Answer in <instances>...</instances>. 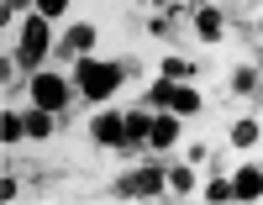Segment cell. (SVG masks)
Instances as JSON below:
<instances>
[{"label":"cell","mask_w":263,"mask_h":205,"mask_svg":"<svg viewBox=\"0 0 263 205\" xmlns=\"http://www.w3.org/2000/svg\"><path fill=\"white\" fill-rule=\"evenodd\" d=\"M116 84H121V68H116V63H95V58L79 63V89H84L90 100H105Z\"/></svg>","instance_id":"1"},{"label":"cell","mask_w":263,"mask_h":205,"mask_svg":"<svg viewBox=\"0 0 263 205\" xmlns=\"http://www.w3.org/2000/svg\"><path fill=\"white\" fill-rule=\"evenodd\" d=\"M16 58H21V63H42V58H48V16H32L27 27H21Z\"/></svg>","instance_id":"2"},{"label":"cell","mask_w":263,"mask_h":205,"mask_svg":"<svg viewBox=\"0 0 263 205\" xmlns=\"http://www.w3.org/2000/svg\"><path fill=\"white\" fill-rule=\"evenodd\" d=\"M32 100L42 110H63V105H69V84H63L58 74H37L32 79Z\"/></svg>","instance_id":"3"},{"label":"cell","mask_w":263,"mask_h":205,"mask_svg":"<svg viewBox=\"0 0 263 205\" xmlns=\"http://www.w3.org/2000/svg\"><path fill=\"white\" fill-rule=\"evenodd\" d=\"M90 132H95V142L121 147V142H126V116H111V110H105V116H95V121H90Z\"/></svg>","instance_id":"4"},{"label":"cell","mask_w":263,"mask_h":205,"mask_svg":"<svg viewBox=\"0 0 263 205\" xmlns=\"http://www.w3.org/2000/svg\"><path fill=\"white\" fill-rule=\"evenodd\" d=\"M232 200H263V169H237V179H232Z\"/></svg>","instance_id":"5"},{"label":"cell","mask_w":263,"mask_h":205,"mask_svg":"<svg viewBox=\"0 0 263 205\" xmlns=\"http://www.w3.org/2000/svg\"><path fill=\"white\" fill-rule=\"evenodd\" d=\"M163 179H168V174H158V169H137L132 179H121V195H158Z\"/></svg>","instance_id":"6"},{"label":"cell","mask_w":263,"mask_h":205,"mask_svg":"<svg viewBox=\"0 0 263 205\" xmlns=\"http://www.w3.org/2000/svg\"><path fill=\"white\" fill-rule=\"evenodd\" d=\"M147 142H153V147H174V142H179V116H174V110H168V116H153Z\"/></svg>","instance_id":"7"},{"label":"cell","mask_w":263,"mask_h":205,"mask_svg":"<svg viewBox=\"0 0 263 205\" xmlns=\"http://www.w3.org/2000/svg\"><path fill=\"white\" fill-rule=\"evenodd\" d=\"M195 32H200L205 42H216V37H221V11H216V6H205L200 16H195Z\"/></svg>","instance_id":"8"},{"label":"cell","mask_w":263,"mask_h":205,"mask_svg":"<svg viewBox=\"0 0 263 205\" xmlns=\"http://www.w3.org/2000/svg\"><path fill=\"white\" fill-rule=\"evenodd\" d=\"M168 110H174V116H195V110H200V95H195V89H174Z\"/></svg>","instance_id":"9"},{"label":"cell","mask_w":263,"mask_h":205,"mask_svg":"<svg viewBox=\"0 0 263 205\" xmlns=\"http://www.w3.org/2000/svg\"><path fill=\"white\" fill-rule=\"evenodd\" d=\"M147 132H153V116L132 110V116H126V142H147Z\"/></svg>","instance_id":"10"},{"label":"cell","mask_w":263,"mask_h":205,"mask_svg":"<svg viewBox=\"0 0 263 205\" xmlns=\"http://www.w3.org/2000/svg\"><path fill=\"white\" fill-rule=\"evenodd\" d=\"M0 137H6V147L21 142V137H27V116H11V110H6V116H0Z\"/></svg>","instance_id":"11"},{"label":"cell","mask_w":263,"mask_h":205,"mask_svg":"<svg viewBox=\"0 0 263 205\" xmlns=\"http://www.w3.org/2000/svg\"><path fill=\"white\" fill-rule=\"evenodd\" d=\"M27 137H53V110H32V116H27Z\"/></svg>","instance_id":"12"},{"label":"cell","mask_w":263,"mask_h":205,"mask_svg":"<svg viewBox=\"0 0 263 205\" xmlns=\"http://www.w3.org/2000/svg\"><path fill=\"white\" fill-rule=\"evenodd\" d=\"M232 142H237V147H253V142H258V121H237V126H232Z\"/></svg>","instance_id":"13"},{"label":"cell","mask_w":263,"mask_h":205,"mask_svg":"<svg viewBox=\"0 0 263 205\" xmlns=\"http://www.w3.org/2000/svg\"><path fill=\"white\" fill-rule=\"evenodd\" d=\"M90 42H95V27H74V32H69V42H63V48L84 53V48H90Z\"/></svg>","instance_id":"14"},{"label":"cell","mask_w":263,"mask_h":205,"mask_svg":"<svg viewBox=\"0 0 263 205\" xmlns=\"http://www.w3.org/2000/svg\"><path fill=\"white\" fill-rule=\"evenodd\" d=\"M168 190L190 195V190H195V174H190V169H168Z\"/></svg>","instance_id":"15"},{"label":"cell","mask_w":263,"mask_h":205,"mask_svg":"<svg viewBox=\"0 0 263 205\" xmlns=\"http://www.w3.org/2000/svg\"><path fill=\"white\" fill-rule=\"evenodd\" d=\"M69 11V0H37V16H63Z\"/></svg>","instance_id":"16"},{"label":"cell","mask_w":263,"mask_h":205,"mask_svg":"<svg viewBox=\"0 0 263 205\" xmlns=\"http://www.w3.org/2000/svg\"><path fill=\"white\" fill-rule=\"evenodd\" d=\"M190 74V63H179V58H163V79H184Z\"/></svg>","instance_id":"17"},{"label":"cell","mask_w":263,"mask_h":205,"mask_svg":"<svg viewBox=\"0 0 263 205\" xmlns=\"http://www.w3.org/2000/svg\"><path fill=\"white\" fill-rule=\"evenodd\" d=\"M237 89H242V95H248V89H258V74H253V68H237Z\"/></svg>","instance_id":"18"},{"label":"cell","mask_w":263,"mask_h":205,"mask_svg":"<svg viewBox=\"0 0 263 205\" xmlns=\"http://www.w3.org/2000/svg\"><path fill=\"white\" fill-rule=\"evenodd\" d=\"M168 100H174V84H153V105L168 110Z\"/></svg>","instance_id":"19"},{"label":"cell","mask_w":263,"mask_h":205,"mask_svg":"<svg viewBox=\"0 0 263 205\" xmlns=\"http://www.w3.org/2000/svg\"><path fill=\"white\" fill-rule=\"evenodd\" d=\"M205 200H232V184H227V179H216V184L205 190Z\"/></svg>","instance_id":"20"}]
</instances>
